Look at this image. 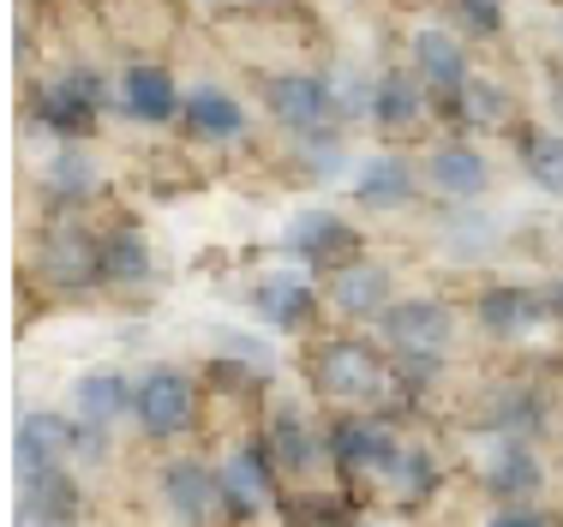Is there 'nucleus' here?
<instances>
[{
  "label": "nucleus",
  "mask_w": 563,
  "mask_h": 527,
  "mask_svg": "<svg viewBox=\"0 0 563 527\" xmlns=\"http://www.w3.org/2000/svg\"><path fill=\"white\" fill-rule=\"evenodd\" d=\"M438 485H444V455H438L432 443L408 438L396 455V468H390V480L378 485V497H390L401 509H426L438 497Z\"/></svg>",
  "instance_id": "c756f323"
},
{
  "label": "nucleus",
  "mask_w": 563,
  "mask_h": 527,
  "mask_svg": "<svg viewBox=\"0 0 563 527\" xmlns=\"http://www.w3.org/2000/svg\"><path fill=\"white\" fill-rule=\"evenodd\" d=\"M102 216V210H97ZM90 210H43L24 240V288L48 294V300H78V294H102V234Z\"/></svg>",
  "instance_id": "20e7f679"
},
{
  "label": "nucleus",
  "mask_w": 563,
  "mask_h": 527,
  "mask_svg": "<svg viewBox=\"0 0 563 527\" xmlns=\"http://www.w3.org/2000/svg\"><path fill=\"white\" fill-rule=\"evenodd\" d=\"M462 468H467V480H474V492L492 497V504H545V492H552L545 438H516V431L467 426Z\"/></svg>",
  "instance_id": "423d86ee"
},
{
  "label": "nucleus",
  "mask_w": 563,
  "mask_h": 527,
  "mask_svg": "<svg viewBox=\"0 0 563 527\" xmlns=\"http://www.w3.org/2000/svg\"><path fill=\"white\" fill-rule=\"evenodd\" d=\"M24 7H48V12H55V7H60V0H24Z\"/></svg>",
  "instance_id": "58836bf2"
},
{
  "label": "nucleus",
  "mask_w": 563,
  "mask_h": 527,
  "mask_svg": "<svg viewBox=\"0 0 563 527\" xmlns=\"http://www.w3.org/2000/svg\"><path fill=\"white\" fill-rule=\"evenodd\" d=\"M114 114V73L102 61H48L24 78V127L43 139H97Z\"/></svg>",
  "instance_id": "7ed1b4c3"
},
{
  "label": "nucleus",
  "mask_w": 563,
  "mask_h": 527,
  "mask_svg": "<svg viewBox=\"0 0 563 527\" xmlns=\"http://www.w3.org/2000/svg\"><path fill=\"white\" fill-rule=\"evenodd\" d=\"M354 527H401V521H390V516H360Z\"/></svg>",
  "instance_id": "e433bc0d"
},
{
  "label": "nucleus",
  "mask_w": 563,
  "mask_h": 527,
  "mask_svg": "<svg viewBox=\"0 0 563 527\" xmlns=\"http://www.w3.org/2000/svg\"><path fill=\"white\" fill-rule=\"evenodd\" d=\"M55 527H90V521H55Z\"/></svg>",
  "instance_id": "a19ab883"
},
{
  "label": "nucleus",
  "mask_w": 563,
  "mask_h": 527,
  "mask_svg": "<svg viewBox=\"0 0 563 527\" xmlns=\"http://www.w3.org/2000/svg\"><path fill=\"white\" fill-rule=\"evenodd\" d=\"M366 127L378 132V144H408V151H420V144H432L438 132H444V102H438L401 61H384L378 73H372Z\"/></svg>",
  "instance_id": "ddd939ff"
},
{
  "label": "nucleus",
  "mask_w": 563,
  "mask_h": 527,
  "mask_svg": "<svg viewBox=\"0 0 563 527\" xmlns=\"http://www.w3.org/2000/svg\"><path fill=\"white\" fill-rule=\"evenodd\" d=\"M467 426H486V431H516V438H545L552 431V414H558V396L545 377L509 366V372H492L479 377L474 402H467Z\"/></svg>",
  "instance_id": "2eb2a0df"
},
{
  "label": "nucleus",
  "mask_w": 563,
  "mask_h": 527,
  "mask_svg": "<svg viewBox=\"0 0 563 527\" xmlns=\"http://www.w3.org/2000/svg\"><path fill=\"white\" fill-rule=\"evenodd\" d=\"M347 198H354V210H366V216H408V210L432 205L426 174H420V151H408V144H378V151L354 168Z\"/></svg>",
  "instance_id": "412c9836"
},
{
  "label": "nucleus",
  "mask_w": 563,
  "mask_h": 527,
  "mask_svg": "<svg viewBox=\"0 0 563 527\" xmlns=\"http://www.w3.org/2000/svg\"><path fill=\"white\" fill-rule=\"evenodd\" d=\"M186 85L168 66V54H126V66L114 73V114L132 120L139 132H180Z\"/></svg>",
  "instance_id": "f3484780"
},
{
  "label": "nucleus",
  "mask_w": 563,
  "mask_h": 527,
  "mask_svg": "<svg viewBox=\"0 0 563 527\" xmlns=\"http://www.w3.org/2000/svg\"><path fill=\"white\" fill-rule=\"evenodd\" d=\"M324 282V306H330V323H354V330H378V318L390 312V306L401 300V276L396 264L372 259V252H354L347 264H336Z\"/></svg>",
  "instance_id": "6ab92c4d"
},
{
  "label": "nucleus",
  "mask_w": 563,
  "mask_h": 527,
  "mask_svg": "<svg viewBox=\"0 0 563 527\" xmlns=\"http://www.w3.org/2000/svg\"><path fill=\"white\" fill-rule=\"evenodd\" d=\"M252 312H258L271 330L282 336H318L330 323V306H324V282L312 276V270L300 264H282V270H264L258 282H252Z\"/></svg>",
  "instance_id": "5701e85b"
},
{
  "label": "nucleus",
  "mask_w": 563,
  "mask_h": 527,
  "mask_svg": "<svg viewBox=\"0 0 563 527\" xmlns=\"http://www.w3.org/2000/svg\"><path fill=\"white\" fill-rule=\"evenodd\" d=\"M545 300H552V312H558V323H563V276L545 282Z\"/></svg>",
  "instance_id": "c9c22d12"
},
{
  "label": "nucleus",
  "mask_w": 563,
  "mask_h": 527,
  "mask_svg": "<svg viewBox=\"0 0 563 527\" xmlns=\"http://www.w3.org/2000/svg\"><path fill=\"white\" fill-rule=\"evenodd\" d=\"M479 527H563V516L552 504H498Z\"/></svg>",
  "instance_id": "72a5a7b5"
},
{
  "label": "nucleus",
  "mask_w": 563,
  "mask_h": 527,
  "mask_svg": "<svg viewBox=\"0 0 563 527\" xmlns=\"http://www.w3.org/2000/svg\"><path fill=\"white\" fill-rule=\"evenodd\" d=\"M102 234V294L109 300H144L163 288V252H156L151 228L126 210H102L97 216Z\"/></svg>",
  "instance_id": "a211bd4d"
},
{
  "label": "nucleus",
  "mask_w": 563,
  "mask_h": 527,
  "mask_svg": "<svg viewBox=\"0 0 563 527\" xmlns=\"http://www.w3.org/2000/svg\"><path fill=\"white\" fill-rule=\"evenodd\" d=\"M205 377H192L186 366H156L139 372V396H132V431H139L151 450H186L205 426Z\"/></svg>",
  "instance_id": "6e6552de"
},
{
  "label": "nucleus",
  "mask_w": 563,
  "mask_h": 527,
  "mask_svg": "<svg viewBox=\"0 0 563 527\" xmlns=\"http://www.w3.org/2000/svg\"><path fill=\"white\" fill-rule=\"evenodd\" d=\"M36 198L43 210H102L109 174L97 162V139H48V156L36 168Z\"/></svg>",
  "instance_id": "4be33fe9"
},
{
  "label": "nucleus",
  "mask_w": 563,
  "mask_h": 527,
  "mask_svg": "<svg viewBox=\"0 0 563 527\" xmlns=\"http://www.w3.org/2000/svg\"><path fill=\"white\" fill-rule=\"evenodd\" d=\"M545 102H552V120L563 127V61L552 66V73H545Z\"/></svg>",
  "instance_id": "f704fd0d"
},
{
  "label": "nucleus",
  "mask_w": 563,
  "mask_h": 527,
  "mask_svg": "<svg viewBox=\"0 0 563 527\" xmlns=\"http://www.w3.org/2000/svg\"><path fill=\"white\" fill-rule=\"evenodd\" d=\"M156 509L174 527H217L222 521V480H217V455L198 450H168L156 462Z\"/></svg>",
  "instance_id": "aec40b11"
},
{
  "label": "nucleus",
  "mask_w": 563,
  "mask_h": 527,
  "mask_svg": "<svg viewBox=\"0 0 563 527\" xmlns=\"http://www.w3.org/2000/svg\"><path fill=\"white\" fill-rule=\"evenodd\" d=\"M234 7H288V0H234Z\"/></svg>",
  "instance_id": "4c0bfd02"
},
{
  "label": "nucleus",
  "mask_w": 563,
  "mask_h": 527,
  "mask_svg": "<svg viewBox=\"0 0 563 527\" xmlns=\"http://www.w3.org/2000/svg\"><path fill=\"white\" fill-rule=\"evenodd\" d=\"M306 396L324 414H347V408H384V414H408V389L390 360V348L372 330L354 323H324L318 336H306Z\"/></svg>",
  "instance_id": "f257e3e1"
},
{
  "label": "nucleus",
  "mask_w": 563,
  "mask_h": 527,
  "mask_svg": "<svg viewBox=\"0 0 563 527\" xmlns=\"http://www.w3.org/2000/svg\"><path fill=\"white\" fill-rule=\"evenodd\" d=\"M282 252H288L300 270H312V276H330V270L347 264L354 252H366V240H360L354 216L306 205V210H294L288 222H282Z\"/></svg>",
  "instance_id": "393cba45"
},
{
  "label": "nucleus",
  "mask_w": 563,
  "mask_h": 527,
  "mask_svg": "<svg viewBox=\"0 0 563 527\" xmlns=\"http://www.w3.org/2000/svg\"><path fill=\"white\" fill-rule=\"evenodd\" d=\"M509 151H516V168L528 174V186H540L545 198H563V127L558 120H521Z\"/></svg>",
  "instance_id": "cd10ccee"
},
{
  "label": "nucleus",
  "mask_w": 563,
  "mask_h": 527,
  "mask_svg": "<svg viewBox=\"0 0 563 527\" xmlns=\"http://www.w3.org/2000/svg\"><path fill=\"white\" fill-rule=\"evenodd\" d=\"M180 7H217V0H180Z\"/></svg>",
  "instance_id": "ea45409f"
},
{
  "label": "nucleus",
  "mask_w": 563,
  "mask_h": 527,
  "mask_svg": "<svg viewBox=\"0 0 563 527\" xmlns=\"http://www.w3.org/2000/svg\"><path fill=\"white\" fill-rule=\"evenodd\" d=\"M396 61L408 66V73L420 78V85L432 90L438 102H450L455 90H462L467 78H474V66H479V48L467 43V36L455 31V24H450L438 7H426L420 19H413L408 31H401V48H396Z\"/></svg>",
  "instance_id": "4468645a"
},
{
  "label": "nucleus",
  "mask_w": 563,
  "mask_h": 527,
  "mask_svg": "<svg viewBox=\"0 0 563 527\" xmlns=\"http://www.w3.org/2000/svg\"><path fill=\"white\" fill-rule=\"evenodd\" d=\"M288 162L300 180H342V168H360L354 151H347V127H324L306 132V139H288Z\"/></svg>",
  "instance_id": "7c9ffc66"
},
{
  "label": "nucleus",
  "mask_w": 563,
  "mask_h": 527,
  "mask_svg": "<svg viewBox=\"0 0 563 527\" xmlns=\"http://www.w3.org/2000/svg\"><path fill=\"white\" fill-rule=\"evenodd\" d=\"M258 438L271 450L276 474L288 492H330L336 480V455H330V414L312 396H271L264 402Z\"/></svg>",
  "instance_id": "39448f33"
},
{
  "label": "nucleus",
  "mask_w": 563,
  "mask_h": 527,
  "mask_svg": "<svg viewBox=\"0 0 563 527\" xmlns=\"http://www.w3.org/2000/svg\"><path fill=\"white\" fill-rule=\"evenodd\" d=\"M401 443H408L401 414H384V408L330 414V455H336V480L347 492H378L390 480Z\"/></svg>",
  "instance_id": "1a4fd4ad"
},
{
  "label": "nucleus",
  "mask_w": 563,
  "mask_h": 527,
  "mask_svg": "<svg viewBox=\"0 0 563 527\" xmlns=\"http://www.w3.org/2000/svg\"><path fill=\"white\" fill-rule=\"evenodd\" d=\"M252 102H258L264 127H271L282 144L306 139V132H324V127H347L330 66H276V73H252Z\"/></svg>",
  "instance_id": "0eeeda50"
},
{
  "label": "nucleus",
  "mask_w": 563,
  "mask_h": 527,
  "mask_svg": "<svg viewBox=\"0 0 563 527\" xmlns=\"http://www.w3.org/2000/svg\"><path fill=\"white\" fill-rule=\"evenodd\" d=\"M521 120H528L521 90L509 85L498 66H474V78L444 102V127L467 132V139H516Z\"/></svg>",
  "instance_id": "b1692460"
},
{
  "label": "nucleus",
  "mask_w": 563,
  "mask_h": 527,
  "mask_svg": "<svg viewBox=\"0 0 563 527\" xmlns=\"http://www.w3.org/2000/svg\"><path fill=\"white\" fill-rule=\"evenodd\" d=\"M462 306L450 294H426V288H408L390 312L378 318V342L390 348L396 372H401V389H408V408H420L438 384H444L455 348H462Z\"/></svg>",
  "instance_id": "f03ea898"
},
{
  "label": "nucleus",
  "mask_w": 563,
  "mask_h": 527,
  "mask_svg": "<svg viewBox=\"0 0 563 527\" xmlns=\"http://www.w3.org/2000/svg\"><path fill=\"white\" fill-rule=\"evenodd\" d=\"M467 318H474L479 342L498 348V354H528L545 336H563L545 288H528V282H479L474 300H467Z\"/></svg>",
  "instance_id": "9d476101"
},
{
  "label": "nucleus",
  "mask_w": 563,
  "mask_h": 527,
  "mask_svg": "<svg viewBox=\"0 0 563 527\" xmlns=\"http://www.w3.org/2000/svg\"><path fill=\"white\" fill-rule=\"evenodd\" d=\"M78 420V414H73ZM114 462V426H97V420H78L73 426V468H109Z\"/></svg>",
  "instance_id": "473e14b6"
},
{
  "label": "nucleus",
  "mask_w": 563,
  "mask_h": 527,
  "mask_svg": "<svg viewBox=\"0 0 563 527\" xmlns=\"http://www.w3.org/2000/svg\"><path fill=\"white\" fill-rule=\"evenodd\" d=\"M217 480H222V521L228 527H252V521L276 516V509L288 504V485H282L258 431H234V438L222 443Z\"/></svg>",
  "instance_id": "f8f14e48"
},
{
  "label": "nucleus",
  "mask_w": 563,
  "mask_h": 527,
  "mask_svg": "<svg viewBox=\"0 0 563 527\" xmlns=\"http://www.w3.org/2000/svg\"><path fill=\"white\" fill-rule=\"evenodd\" d=\"M420 174H426L432 205H450V210H474L498 186L486 139H467V132H450V127L432 144H420Z\"/></svg>",
  "instance_id": "dca6fc26"
},
{
  "label": "nucleus",
  "mask_w": 563,
  "mask_h": 527,
  "mask_svg": "<svg viewBox=\"0 0 563 527\" xmlns=\"http://www.w3.org/2000/svg\"><path fill=\"white\" fill-rule=\"evenodd\" d=\"M132 396H139V377L120 372V366H97V372H85V377L73 384L66 408H73L78 420L120 426V420H132Z\"/></svg>",
  "instance_id": "c85d7f7f"
},
{
  "label": "nucleus",
  "mask_w": 563,
  "mask_h": 527,
  "mask_svg": "<svg viewBox=\"0 0 563 527\" xmlns=\"http://www.w3.org/2000/svg\"><path fill=\"white\" fill-rule=\"evenodd\" d=\"M73 408H24L12 431V474L19 468H73Z\"/></svg>",
  "instance_id": "a878e982"
},
{
  "label": "nucleus",
  "mask_w": 563,
  "mask_h": 527,
  "mask_svg": "<svg viewBox=\"0 0 563 527\" xmlns=\"http://www.w3.org/2000/svg\"><path fill=\"white\" fill-rule=\"evenodd\" d=\"M258 120L264 114L240 97L234 85L198 78V85H186V108H180V132H174V139L192 156H240L258 139Z\"/></svg>",
  "instance_id": "9b49d317"
},
{
  "label": "nucleus",
  "mask_w": 563,
  "mask_h": 527,
  "mask_svg": "<svg viewBox=\"0 0 563 527\" xmlns=\"http://www.w3.org/2000/svg\"><path fill=\"white\" fill-rule=\"evenodd\" d=\"M78 492L73 468H19V527H55L78 521Z\"/></svg>",
  "instance_id": "bb28decb"
},
{
  "label": "nucleus",
  "mask_w": 563,
  "mask_h": 527,
  "mask_svg": "<svg viewBox=\"0 0 563 527\" xmlns=\"http://www.w3.org/2000/svg\"><path fill=\"white\" fill-rule=\"evenodd\" d=\"M438 12H444L474 48H498L509 36V0H438Z\"/></svg>",
  "instance_id": "2f4dec72"
}]
</instances>
